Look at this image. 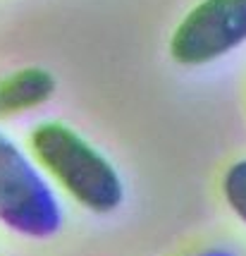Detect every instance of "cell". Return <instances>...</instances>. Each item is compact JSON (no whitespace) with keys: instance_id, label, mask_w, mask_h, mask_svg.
Here are the masks:
<instances>
[{"instance_id":"4","label":"cell","mask_w":246,"mask_h":256,"mask_svg":"<svg viewBox=\"0 0 246 256\" xmlns=\"http://www.w3.org/2000/svg\"><path fill=\"white\" fill-rule=\"evenodd\" d=\"M57 82L45 67H22L0 79V118H14L45 106L55 96Z\"/></svg>"},{"instance_id":"3","label":"cell","mask_w":246,"mask_h":256,"mask_svg":"<svg viewBox=\"0 0 246 256\" xmlns=\"http://www.w3.org/2000/svg\"><path fill=\"white\" fill-rule=\"evenodd\" d=\"M246 44V0H201L175 26L168 53L182 67H206Z\"/></svg>"},{"instance_id":"5","label":"cell","mask_w":246,"mask_h":256,"mask_svg":"<svg viewBox=\"0 0 246 256\" xmlns=\"http://www.w3.org/2000/svg\"><path fill=\"white\" fill-rule=\"evenodd\" d=\"M223 196L230 211L246 225V158L237 160L223 175Z\"/></svg>"},{"instance_id":"1","label":"cell","mask_w":246,"mask_h":256,"mask_svg":"<svg viewBox=\"0 0 246 256\" xmlns=\"http://www.w3.org/2000/svg\"><path fill=\"white\" fill-rule=\"evenodd\" d=\"M29 154L55 190L93 216H110L127 199V184L115 163L62 120L31 127Z\"/></svg>"},{"instance_id":"6","label":"cell","mask_w":246,"mask_h":256,"mask_svg":"<svg viewBox=\"0 0 246 256\" xmlns=\"http://www.w3.org/2000/svg\"><path fill=\"white\" fill-rule=\"evenodd\" d=\"M191 256H239V252H235L232 246H208Z\"/></svg>"},{"instance_id":"2","label":"cell","mask_w":246,"mask_h":256,"mask_svg":"<svg viewBox=\"0 0 246 256\" xmlns=\"http://www.w3.org/2000/svg\"><path fill=\"white\" fill-rule=\"evenodd\" d=\"M0 225L26 240H50L65 225V206L31 154L0 130Z\"/></svg>"}]
</instances>
